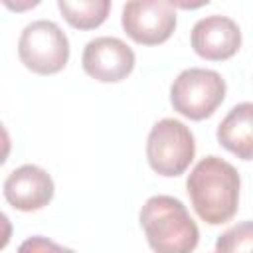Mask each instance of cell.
I'll list each match as a JSON object with an SVG mask.
<instances>
[{"label":"cell","instance_id":"ba28073f","mask_svg":"<svg viewBox=\"0 0 253 253\" xmlns=\"http://www.w3.org/2000/svg\"><path fill=\"white\" fill-rule=\"evenodd\" d=\"M190 42L200 57L208 61H223L239 51L241 30L229 16L211 14L194 24Z\"/></svg>","mask_w":253,"mask_h":253},{"label":"cell","instance_id":"7c38bea8","mask_svg":"<svg viewBox=\"0 0 253 253\" xmlns=\"http://www.w3.org/2000/svg\"><path fill=\"white\" fill-rule=\"evenodd\" d=\"M215 253H253V221H239L215 241Z\"/></svg>","mask_w":253,"mask_h":253},{"label":"cell","instance_id":"277c9868","mask_svg":"<svg viewBox=\"0 0 253 253\" xmlns=\"http://www.w3.org/2000/svg\"><path fill=\"white\" fill-rule=\"evenodd\" d=\"M196 154L192 130L178 119H160L152 125L146 138V160L150 168L166 178L188 170Z\"/></svg>","mask_w":253,"mask_h":253},{"label":"cell","instance_id":"7a4b0ae2","mask_svg":"<svg viewBox=\"0 0 253 253\" xmlns=\"http://www.w3.org/2000/svg\"><path fill=\"white\" fill-rule=\"evenodd\" d=\"M140 227L154 253H192L200 241V229L186 206L174 196H152L138 213Z\"/></svg>","mask_w":253,"mask_h":253},{"label":"cell","instance_id":"8992f818","mask_svg":"<svg viewBox=\"0 0 253 253\" xmlns=\"http://www.w3.org/2000/svg\"><path fill=\"white\" fill-rule=\"evenodd\" d=\"M174 2L168 0H132L123 6L121 26L126 36L142 45L164 43L176 30Z\"/></svg>","mask_w":253,"mask_h":253},{"label":"cell","instance_id":"9c48e42d","mask_svg":"<svg viewBox=\"0 0 253 253\" xmlns=\"http://www.w3.org/2000/svg\"><path fill=\"white\" fill-rule=\"evenodd\" d=\"M2 190L12 208L20 211H38L53 200L55 186L43 168L36 164H22L6 176Z\"/></svg>","mask_w":253,"mask_h":253},{"label":"cell","instance_id":"3957f363","mask_svg":"<svg viewBox=\"0 0 253 253\" xmlns=\"http://www.w3.org/2000/svg\"><path fill=\"white\" fill-rule=\"evenodd\" d=\"M225 79L206 67H188L170 85V103L176 113L190 121H204L225 99Z\"/></svg>","mask_w":253,"mask_h":253},{"label":"cell","instance_id":"8fae6325","mask_svg":"<svg viewBox=\"0 0 253 253\" xmlns=\"http://www.w3.org/2000/svg\"><path fill=\"white\" fill-rule=\"evenodd\" d=\"M57 8L65 22L77 30H93L101 26L111 10L109 0H57Z\"/></svg>","mask_w":253,"mask_h":253},{"label":"cell","instance_id":"30bf717a","mask_svg":"<svg viewBox=\"0 0 253 253\" xmlns=\"http://www.w3.org/2000/svg\"><path fill=\"white\" fill-rule=\"evenodd\" d=\"M217 142L241 160H253V103L245 101L221 119L215 130Z\"/></svg>","mask_w":253,"mask_h":253},{"label":"cell","instance_id":"6da1fadb","mask_svg":"<svg viewBox=\"0 0 253 253\" xmlns=\"http://www.w3.org/2000/svg\"><path fill=\"white\" fill-rule=\"evenodd\" d=\"M241 178L233 164L210 154L202 158L186 180L194 211L210 225L227 223L239 208Z\"/></svg>","mask_w":253,"mask_h":253},{"label":"cell","instance_id":"4fadbf2b","mask_svg":"<svg viewBox=\"0 0 253 253\" xmlns=\"http://www.w3.org/2000/svg\"><path fill=\"white\" fill-rule=\"evenodd\" d=\"M16 253H75V251L69 247H63L43 235H32L20 243Z\"/></svg>","mask_w":253,"mask_h":253},{"label":"cell","instance_id":"52a82bcc","mask_svg":"<svg viewBox=\"0 0 253 253\" xmlns=\"http://www.w3.org/2000/svg\"><path fill=\"white\" fill-rule=\"evenodd\" d=\"M134 61L136 57L132 47L115 36H99L87 42L81 55L83 71L101 83L126 79L134 69Z\"/></svg>","mask_w":253,"mask_h":253},{"label":"cell","instance_id":"5b68a950","mask_svg":"<svg viewBox=\"0 0 253 253\" xmlns=\"http://www.w3.org/2000/svg\"><path fill=\"white\" fill-rule=\"evenodd\" d=\"M20 61L38 75H53L67 65L69 40L51 20L30 22L18 40Z\"/></svg>","mask_w":253,"mask_h":253}]
</instances>
